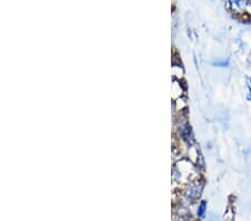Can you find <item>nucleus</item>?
I'll use <instances>...</instances> for the list:
<instances>
[{
	"label": "nucleus",
	"mask_w": 251,
	"mask_h": 221,
	"mask_svg": "<svg viewBox=\"0 0 251 221\" xmlns=\"http://www.w3.org/2000/svg\"><path fill=\"white\" fill-rule=\"evenodd\" d=\"M199 171L197 166L189 159H180L174 164L172 180L176 183H188L190 181L199 179Z\"/></svg>",
	"instance_id": "obj_1"
},
{
	"label": "nucleus",
	"mask_w": 251,
	"mask_h": 221,
	"mask_svg": "<svg viewBox=\"0 0 251 221\" xmlns=\"http://www.w3.org/2000/svg\"><path fill=\"white\" fill-rule=\"evenodd\" d=\"M203 181L200 180V178L190 181L184 188L185 199L188 201H194L199 199L202 195V191H203Z\"/></svg>",
	"instance_id": "obj_2"
},
{
	"label": "nucleus",
	"mask_w": 251,
	"mask_h": 221,
	"mask_svg": "<svg viewBox=\"0 0 251 221\" xmlns=\"http://www.w3.org/2000/svg\"><path fill=\"white\" fill-rule=\"evenodd\" d=\"M228 8L236 16L251 14V3L248 0H228Z\"/></svg>",
	"instance_id": "obj_3"
},
{
	"label": "nucleus",
	"mask_w": 251,
	"mask_h": 221,
	"mask_svg": "<svg viewBox=\"0 0 251 221\" xmlns=\"http://www.w3.org/2000/svg\"><path fill=\"white\" fill-rule=\"evenodd\" d=\"M177 132H179L181 140L183 141V143L188 144V147L191 146V144H194V139H193L191 126H190L187 122L180 124L179 128H177Z\"/></svg>",
	"instance_id": "obj_4"
},
{
	"label": "nucleus",
	"mask_w": 251,
	"mask_h": 221,
	"mask_svg": "<svg viewBox=\"0 0 251 221\" xmlns=\"http://www.w3.org/2000/svg\"><path fill=\"white\" fill-rule=\"evenodd\" d=\"M184 86L183 84L181 83V80L179 79H172V86H171V96L173 102L174 100L179 99L181 98H183L184 95Z\"/></svg>",
	"instance_id": "obj_5"
},
{
	"label": "nucleus",
	"mask_w": 251,
	"mask_h": 221,
	"mask_svg": "<svg viewBox=\"0 0 251 221\" xmlns=\"http://www.w3.org/2000/svg\"><path fill=\"white\" fill-rule=\"evenodd\" d=\"M200 158H201L200 151L196 144H191V146H189L188 147V159L198 167L200 162Z\"/></svg>",
	"instance_id": "obj_6"
},
{
	"label": "nucleus",
	"mask_w": 251,
	"mask_h": 221,
	"mask_svg": "<svg viewBox=\"0 0 251 221\" xmlns=\"http://www.w3.org/2000/svg\"><path fill=\"white\" fill-rule=\"evenodd\" d=\"M172 76H173V79H179L181 80L183 78V75H184V71L180 64H176V63H173L172 65Z\"/></svg>",
	"instance_id": "obj_7"
},
{
	"label": "nucleus",
	"mask_w": 251,
	"mask_h": 221,
	"mask_svg": "<svg viewBox=\"0 0 251 221\" xmlns=\"http://www.w3.org/2000/svg\"><path fill=\"white\" fill-rule=\"evenodd\" d=\"M173 104H174V110H176V112H177V113L183 112L185 110V107H187V102H185L184 98H181L179 99L174 100Z\"/></svg>",
	"instance_id": "obj_8"
},
{
	"label": "nucleus",
	"mask_w": 251,
	"mask_h": 221,
	"mask_svg": "<svg viewBox=\"0 0 251 221\" xmlns=\"http://www.w3.org/2000/svg\"><path fill=\"white\" fill-rule=\"evenodd\" d=\"M206 207H208V203H206L205 200H201L199 202V206L197 209V216L199 218H204L206 214Z\"/></svg>",
	"instance_id": "obj_9"
},
{
	"label": "nucleus",
	"mask_w": 251,
	"mask_h": 221,
	"mask_svg": "<svg viewBox=\"0 0 251 221\" xmlns=\"http://www.w3.org/2000/svg\"><path fill=\"white\" fill-rule=\"evenodd\" d=\"M213 65H217L220 67H226L229 65V62L228 60H217V62L213 63Z\"/></svg>",
	"instance_id": "obj_10"
},
{
	"label": "nucleus",
	"mask_w": 251,
	"mask_h": 221,
	"mask_svg": "<svg viewBox=\"0 0 251 221\" xmlns=\"http://www.w3.org/2000/svg\"><path fill=\"white\" fill-rule=\"evenodd\" d=\"M247 100H251V87L249 84H247V94H246Z\"/></svg>",
	"instance_id": "obj_11"
},
{
	"label": "nucleus",
	"mask_w": 251,
	"mask_h": 221,
	"mask_svg": "<svg viewBox=\"0 0 251 221\" xmlns=\"http://www.w3.org/2000/svg\"><path fill=\"white\" fill-rule=\"evenodd\" d=\"M248 84L250 85V87H251V76L249 77V79H248Z\"/></svg>",
	"instance_id": "obj_12"
}]
</instances>
